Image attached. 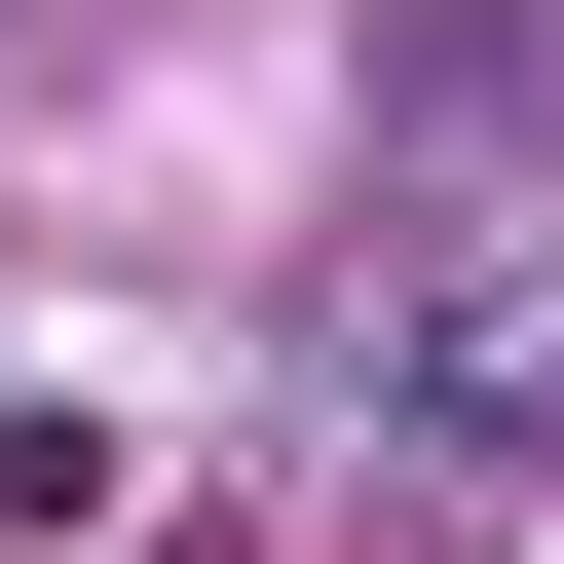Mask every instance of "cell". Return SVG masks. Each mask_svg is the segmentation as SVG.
I'll use <instances>...</instances> for the list:
<instances>
[{
    "instance_id": "1",
    "label": "cell",
    "mask_w": 564,
    "mask_h": 564,
    "mask_svg": "<svg viewBox=\"0 0 564 564\" xmlns=\"http://www.w3.org/2000/svg\"><path fill=\"white\" fill-rule=\"evenodd\" d=\"M414 414L452 452H564V263H452V302H414Z\"/></svg>"
}]
</instances>
